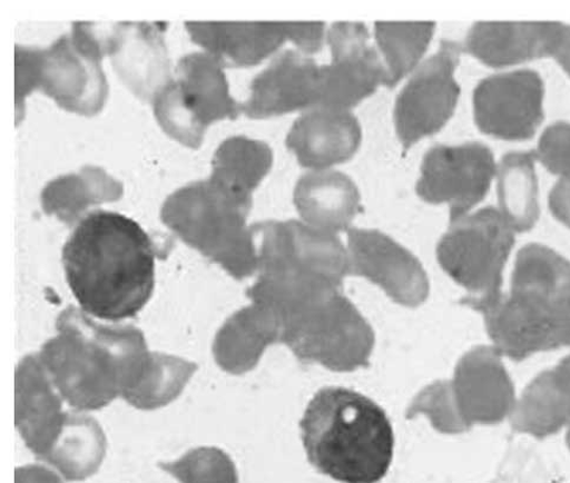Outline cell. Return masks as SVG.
<instances>
[{"mask_svg": "<svg viewBox=\"0 0 570 483\" xmlns=\"http://www.w3.org/2000/svg\"><path fill=\"white\" fill-rule=\"evenodd\" d=\"M440 245L443 266L466 287L481 293L478 308H490L502 295L503 269L515 244V231L494 208L454 223Z\"/></svg>", "mask_w": 570, "mask_h": 483, "instance_id": "8", "label": "cell"}, {"mask_svg": "<svg viewBox=\"0 0 570 483\" xmlns=\"http://www.w3.org/2000/svg\"><path fill=\"white\" fill-rule=\"evenodd\" d=\"M168 23L124 22L109 26L108 55L127 87L146 102L173 79L165 42Z\"/></svg>", "mask_w": 570, "mask_h": 483, "instance_id": "14", "label": "cell"}, {"mask_svg": "<svg viewBox=\"0 0 570 483\" xmlns=\"http://www.w3.org/2000/svg\"><path fill=\"white\" fill-rule=\"evenodd\" d=\"M537 154L511 152L500 164L499 200L501 214L515 233L531 230L539 219Z\"/></svg>", "mask_w": 570, "mask_h": 483, "instance_id": "21", "label": "cell"}, {"mask_svg": "<svg viewBox=\"0 0 570 483\" xmlns=\"http://www.w3.org/2000/svg\"><path fill=\"white\" fill-rule=\"evenodd\" d=\"M124 185L105 169L86 166L79 172L59 176L43 189L42 207L62 223L73 226L89 207L115 203L124 195Z\"/></svg>", "mask_w": 570, "mask_h": 483, "instance_id": "20", "label": "cell"}, {"mask_svg": "<svg viewBox=\"0 0 570 483\" xmlns=\"http://www.w3.org/2000/svg\"><path fill=\"white\" fill-rule=\"evenodd\" d=\"M535 154L547 170L562 178L570 177V125L560 122L549 127Z\"/></svg>", "mask_w": 570, "mask_h": 483, "instance_id": "29", "label": "cell"}, {"mask_svg": "<svg viewBox=\"0 0 570 483\" xmlns=\"http://www.w3.org/2000/svg\"><path fill=\"white\" fill-rule=\"evenodd\" d=\"M157 122L183 146L198 149L216 120L235 119L242 111L229 93L223 66L208 52L181 57L176 79L154 99Z\"/></svg>", "mask_w": 570, "mask_h": 483, "instance_id": "7", "label": "cell"}, {"mask_svg": "<svg viewBox=\"0 0 570 483\" xmlns=\"http://www.w3.org/2000/svg\"><path fill=\"white\" fill-rule=\"evenodd\" d=\"M561 23H476L465 49L487 66L502 68L553 56L562 34Z\"/></svg>", "mask_w": 570, "mask_h": 483, "instance_id": "17", "label": "cell"}, {"mask_svg": "<svg viewBox=\"0 0 570 483\" xmlns=\"http://www.w3.org/2000/svg\"><path fill=\"white\" fill-rule=\"evenodd\" d=\"M295 204L308 224L323 230L347 228L361 209L353 180L337 171L304 175L295 190Z\"/></svg>", "mask_w": 570, "mask_h": 483, "instance_id": "19", "label": "cell"}, {"mask_svg": "<svg viewBox=\"0 0 570 483\" xmlns=\"http://www.w3.org/2000/svg\"><path fill=\"white\" fill-rule=\"evenodd\" d=\"M484 313L498 351L512 361L570 347V262L551 248L525 246L511 293Z\"/></svg>", "mask_w": 570, "mask_h": 483, "instance_id": "4", "label": "cell"}, {"mask_svg": "<svg viewBox=\"0 0 570 483\" xmlns=\"http://www.w3.org/2000/svg\"><path fill=\"white\" fill-rule=\"evenodd\" d=\"M101 58L71 34L58 38L48 49L17 46V124L23 117L24 98L37 89L70 112L98 114L109 93Z\"/></svg>", "mask_w": 570, "mask_h": 483, "instance_id": "6", "label": "cell"}, {"mask_svg": "<svg viewBox=\"0 0 570 483\" xmlns=\"http://www.w3.org/2000/svg\"><path fill=\"white\" fill-rule=\"evenodd\" d=\"M495 483H556L542 462L532 454H509Z\"/></svg>", "mask_w": 570, "mask_h": 483, "instance_id": "30", "label": "cell"}, {"mask_svg": "<svg viewBox=\"0 0 570 483\" xmlns=\"http://www.w3.org/2000/svg\"><path fill=\"white\" fill-rule=\"evenodd\" d=\"M252 196L235 193L209 178L171 194L160 218L203 255L237 273L254 260L253 228L247 227Z\"/></svg>", "mask_w": 570, "mask_h": 483, "instance_id": "5", "label": "cell"}, {"mask_svg": "<svg viewBox=\"0 0 570 483\" xmlns=\"http://www.w3.org/2000/svg\"><path fill=\"white\" fill-rule=\"evenodd\" d=\"M16 483H62L52 472L40 467L17 470Z\"/></svg>", "mask_w": 570, "mask_h": 483, "instance_id": "33", "label": "cell"}, {"mask_svg": "<svg viewBox=\"0 0 570 483\" xmlns=\"http://www.w3.org/2000/svg\"><path fill=\"white\" fill-rule=\"evenodd\" d=\"M35 385L27 365L17 375V426L33 453L42 459L53 446L65 426L67 415L60 413V401L47 379V372L29 356Z\"/></svg>", "mask_w": 570, "mask_h": 483, "instance_id": "18", "label": "cell"}, {"mask_svg": "<svg viewBox=\"0 0 570 483\" xmlns=\"http://www.w3.org/2000/svg\"><path fill=\"white\" fill-rule=\"evenodd\" d=\"M196 369L195 364L185 359L151 354L145 374L125 398L141 410L165 406L177 397Z\"/></svg>", "mask_w": 570, "mask_h": 483, "instance_id": "27", "label": "cell"}, {"mask_svg": "<svg viewBox=\"0 0 570 483\" xmlns=\"http://www.w3.org/2000/svg\"><path fill=\"white\" fill-rule=\"evenodd\" d=\"M159 467L181 483H236L229 460L213 448L191 451L171 464H159Z\"/></svg>", "mask_w": 570, "mask_h": 483, "instance_id": "28", "label": "cell"}, {"mask_svg": "<svg viewBox=\"0 0 570 483\" xmlns=\"http://www.w3.org/2000/svg\"><path fill=\"white\" fill-rule=\"evenodd\" d=\"M299 427L305 453L323 475L341 483H377L390 472L395 450L391 420L361 393L322 388Z\"/></svg>", "mask_w": 570, "mask_h": 483, "instance_id": "3", "label": "cell"}, {"mask_svg": "<svg viewBox=\"0 0 570 483\" xmlns=\"http://www.w3.org/2000/svg\"><path fill=\"white\" fill-rule=\"evenodd\" d=\"M272 164L268 145L244 136L230 137L215 152L210 178L235 193L252 196Z\"/></svg>", "mask_w": 570, "mask_h": 483, "instance_id": "24", "label": "cell"}, {"mask_svg": "<svg viewBox=\"0 0 570 483\" xmlns=\"http://www.w3.org/2000/svg\"><path fill=\"white\" fill-rule=\"evenodd\" d=\"M495 171L493 152L481 144L436 146L424 156L417 193L426 203L450 206L454 224L481 203Z\"/></svg>", "mask_w": 570, "mask_h": 483, "instance_id": "10", "label": "cell"}, {"mask_svg": "<svg viewBox=\"0 0 570 483\" xmlns=\"http://www.w3.org/2000/svg\"><path fill=\"white\" fill-rule=\"evenodd\" d=\"M106 454V438L94 418L68 414L51 450L42 457L68 481L95 474Z\"/></svg>", "mask_w": 570, "mask_h": 483, "instance_id": "22", "label": "cell"}, {"mask_svg": "<svg viewBox=\"0 0 570 483\" xmlns=\"http://www.w3.org/2000/svg\"><path fill=\"white\" fill-rule=\"evenodd\" d=\"M434 23H377L375 34L385 59L386 83L393 87L417 65L434 34Z\"/></svg>", "mask_w": 570, "mask_h": 483, "instance_id": "26", "label": "cell"}, {"mask_svg": "<svg viewBox=\"0 0 570 483\" xmlns=\"http://www.w3.org/2000/svg\"><path fill=\"white\" fill-rule=\"evenodd\" d=\"M461 47L450 40L419 69L401 91L395 126L405 148L438 132L455 111L460 87L455 79Z\"/></svg>", "mask_w": 570, "mask_h": 483, "instance_id": "9", "label": "cell"}, {"mask_svg": "<svg viewBox=\"0 0 570 483\" xmlns=\"http://www.w3.org/2000/svg\"><path fill=\"white\" fill-rule=\"evenodd\" d=\"M186 28L194 43L205 48L223 67L256 66L292 40L304 52L321 50L323 23H197Z\"/></svg>", "mask_w": 570, "mask_h": 483, "instance_id": "11", "label": "cell"}, {"mask_svg": "<svg viewBox=\"0 0 570 483\" xmlns=\"http://www.w3.org/2000/svg\"><path fill=\"white\" fill-rule=\"evenodd\" d=\"M563 70L570 76V26H564L559 45L553 53Z\"/></svg>", "mask_w": 570, "mask_h": 483, "instance_id": "34", "label": "cell"}, {"mask_svg": "<svg viewBox=\"0 0 570 483\" xmlns=\"http://www.w3.org/2000/svg\"><path fill=\"white\" fill-rule=\"evenodd\" d=\"M553 215L570 228V177L561 178L549 195Z\"/></svg>", "mask_w": 570, "mask_h": 483, "instance_id": "31", "label": "cell"}, {"mask_svg": "<svg viewBox=\"0 0 570 483\" xmlns=\"http://www.w3.org/2000/svg\"><path fill=\"white\" fill-rule=\"evenodd\" d=\"M511 422L515 432L539 440L554 435L567 426L561 393L552 369L540 374L525 388L517 402Z\"/></svg>", "mask_w": 570, "mask_h": 483, "instance_id": "25", "label": "cell"}, {"mask_svg": "<svg viewBox=\"0 0 570 483\" xmlns=\"http://www.w3.org/2000/svg\"><path fill=\"white\" fill-rule=\"evenodd\" d=\"M333 59L322 67L320 108L345 110L386 83V71L370 43V32L361 23H336L328 31Z\"/></svg>", "mask_w": 570, "mask_h": 483, "instance_id": "13", "label": "cell"}, {"mask_svg": "<svg viewBox=\"0 0 570 483\" xmlns=\"http://www.w3.org/2000/svg\"><path fill=\"white\" fill-rule=\"evenodd\" d=\"M57 328L60 335L40 358L53 386L77 410H99L127 395L149 364L151 354L136 328L99 326L73 307L59 316Z\"/></svg>", "mask_w": 570, "mask_h": 483, "instance_id": "2", "label": "cell"}, {"mask_svg": "<svg viewBox=\"0 0 570 483\" xmlns=\"http://www.w3.org/2000/svg\"><path fill=\"white\" fill-rule=\"evenodd\" d=\"M250 90V98L240 105V109L252 118L320 107L323 90L322 67L296 51H287L255 77Z\"/></svg>", "mask_w": 570, "mask_h": 483, "instance_id": "15", "label": "cell"}, {"mask_svg": "<svg viewBox=\"0 0 570 483\" xmlns=\"http://www.w3.org/2000/svg\"><path fill=\"white\" fill-rule=\"evenodd\" d=\"M498 349H482L473 355L470 368L471 394L474 398V415L483 424H499L511 416L517 406L513 379L504 368Z\"/></svg>", "mask_w": 570, "mask_h": 483, "instance_id": "23", "label": "cell"}, {"mask_svg": "<svg viewBox=\"0 0 570 483\" xmlns=\"http://www.w3.org/2000/svg\"><path fill=\"white\" fill-rule=\"evenodd\" d=\"M361 144L357 119L345 110L318 108L303 115L287 145L303 167L323 169L350 159Z\"/></svg>", "mask_w": 570, "mask_h": 483, "instance_id": "16", "label": "cell"}, {"mask_svg": "<svg viewBox=\"0 0 570 483\" xmlns=\"http://www.w3.org/2000/svg\"><path fill=\"white\" fill-rule=\"evenodd\" d=\"M156 247L136 220L95 210L63 248L68 285L81 309L118 322L135 317L155 289Z\"/></svg>", "mask_w": 570, "mask_h": 483, "instance_id": "1", "label": "cell"}, {"mask_svg": "<svg viewBox=\"0 0 570 483\" xmlns=\"http://www.w3.org/2000/svg\"><path fill=\"white\" fill-rule=\"evenodd\" d=\"M552 371L562 396L567 418L566 427H568L567 445L570 450V355L564 357Z\"/></svg>", "mask_w": 570, "mask_h": 483, "instance_id": "32", "label": "cell"}, {"mask_svg": "<svg viewBox=\"0 0 570 483\" xmlns=\"http://www.w3.org/2000/svg\"><path fill=\"white\" fill-rule=\"evenodd\" d=\"M543 83L531 70L485 78L474 93L481 131L508 140L531 138L543 120Z\"/></svg>", "mask_w": 570, "mask_h": 483, "instance_id": "12", "label": "cell"}]
</instances>
